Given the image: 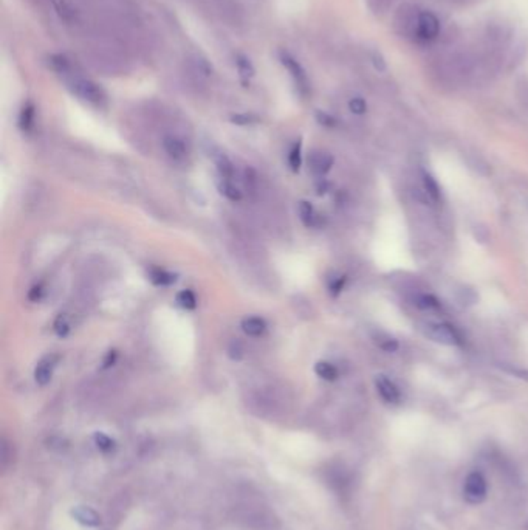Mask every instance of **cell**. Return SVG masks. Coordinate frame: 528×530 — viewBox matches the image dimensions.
Wrapping results in <instances>:
<instances>
[{"label":"cell","instance_id":"cell-33","mask_svg":"<svg viewBox=\"0 0 528 530\" xmlns=\"http://www.w3.org/2000/svg\"><path fill=\"white\" fill-rule=\"evenodd\" d=\"M42 295H44V288H42V286H34L30 290V293H28V300L33 302H38L42 298Z\"/></svg>","mask_w":528,"mask_h":530},{"label":"cell","instance_id":"cell-18","mask_svg":"<svg viewBox=\"0 0 528 530\" xmlns=\"http://www.w3.org/2000/svg\"><path fill=\"white\" fill-rule=\"evenodd\" d=\"M315 372H316V376L321 377L322 380H326V381H335L338 378V376H340V372H338L336 366L330 362H318L316 363L315 365Z\"/></svg>","mask_w":528,"mask_h":530},{"label":"cell","instance_id":"cell-23","mask_svg":"<svg viewBox=\"0 0 528 530\" xmlns=\"http://www.w3.org/2000/svg\"><path fill=\"white\" fill-rule=\"evenodd\" d=\"M177 302H179L180 307L186 309V310H193L197 306V298L191 290H183L177 295Z\"/></svg>","mask_w":528,"mask_h":530},{"label":"cell","instance_id":"cell-35","mask_svg":"<svg viewBox=\"0 0 528 530\" xmlns=\"http://www.w3.org/2000/svg\"><path fill=\"white\" fill-rule=\"evenodd\" d=\"M344 284H346V278H338L330 284V290H332L333 295H338L344 288Z\"/></svg>","mask_w":528,"mask_h":530},{"label":"cell","instance_id":"cell-22","mask_svg":"<svg viewBox=\"0 0 528 530\" xmlns=\"http://www.w3.org/2000/svg\"><path fill=\"white\" fill-rule=\"evenodd\" d=\"M417 307H420L421 310H440L442 309V304L440 301L435 298V296L432 295H421L417 298Z\"/></svg>","mask_w":528,"mask_h":530},{"label":"cell","instance_id":"cell-25","mask_svg":"<svg viewBox=\"0 0 528 530\" xmlns=\"http://www.w3.org/2000/svg\"><path fill=\"white\" fill-rule=\"evenodd\" d=\"M151 279L158 286H169L175 282V277L171 273H167L165 270H152L151 272Z\"/></svg>","mask_w":528,"mask_h":530},{"label":"cell","instance_id":"cell-13","mask_svg":"<svg viewBox=\"0 0 528 530\" xmlns=\"http://www.w3.org/2000/svg\"><path fill=\"white\" fill-rule=\"evenodd\" d=\"M242 330L248 337H260L266 330V323L259 316H248L242 321Z\"/></svg>","mask_w":528,"mask_h":530},{"label":"cell","instance_id":"cell-36","mask_svg":"<svg viewBox=\"0 0 528 530\" xmlns=\"http://www.w3.org/2000/svg\"><path fill=\"white\" fill-rule=\"evenodd\" d=\"M372 62H374L375 68H377V70H379V72H383V70L386 68L384 59L382 58V54H379V53H374V56H372Z\"/></svg>","mask_w":528,"mask_h":530},{"label":"cell","instance_id":"cell-3","mask_svg":"<svg viewBox=\"0 0 528 530\" xmlns=\"http://www.w3.org/2000/svg\"><path fill=\"white\" fill-rule=\"evenodd\" d=\"M487 479L482 475L481 471H473L469 473L467 480H465V499L468 501L469 504H478L487 498Z\"/></svg>","mask_w":528,"mask_h":530},{"label":"cell","instance_id":"cell-9","mask_svg":"<svg viewBox=\"0 0 528 530\" xmlns=\"http://www.w3.org/2000/svg\"><path fill=\"white\" fill-rule=\"evenodd\" d=\"M308 165H310V169H312V172L315 175L322 177V175H326L330 169H332L333 157L327 152L315 151V152L310 154Z\"/></svg>","mask_w":528,"mask_h":530},{"label":"cell","instance_id":"cell-27","mask_svg":"<svg viewBox=\"0 0 528 530\" xmlns=\"http://www.w3.org/2000/svg\"><path fill=\"white\" fill-rule=\"evenodd\" d=\"M70 329H72V326H70V321L66 315H59L58 318H56V321H54L56 335L61 338H66L70 334Z\"/></svg>","mask_w":528,"mask_h":530},{"label":"cell","instance_id":"cell-15","mask_svg":"<svg viewBox=\"0 0 528 530\" xmlns=\"http://www.w3.org/2000/svg\"><path fill=\"white\" fill-rule=\"evenodd\" d=\"M214 163L217 166V171L220 174V179L223 180H232L234 177V166H232L231 160L225 154H217L214 157Z\"/></svg>","mask_w":528,"mask_h":530},{"label":"cell","instance_id":"cell-34","mask_svg":"<svg viewBox=\"0 0 528 530\" xmlns=\"http://www.w3.org/2000/svg\"><path fill=\"white\" fill-rule=\"evenodd\" d=\"M318 122H319L321 124H324V126H327V127H333V126L336 124L335 118H333L332 115L324 114V112H318Z\"/></svg>","mask_w":528,"mask_h":530},{"label":"cell","instance_id":"cell-20","mask_svg":"<svg viewBox=\"0 0 528 530\" xmlns=\"http://www.w3.org/2000/svg\"><path fill=\"white\" fill-rule=\"evenodd\" d=\"M236 66L239 73L243 78V80H250V78L255 76V66H252L250 58H246L245 54H237L236 56Z\"/></svg>","mask_w":528,"mask_h":530},{"label":"cell","instance_id":"cell-16","mask_svg":"<svg viewBox=\"0 0 528 530\" xmlns=\"http://www.w3.org/2000/svg\"><path fill=\"white\" fill-rule=\"evenodd\" d=\"M374 343L378 346L379 349L384 351V352H397L400 344L397 341V338H393L392 335L386 334V332H377V334L374 335Z\"/></svg>","mask_w":528,"mask_h":530},{"label":"cell","instance_id":"cell-24","mask_svg":"<svg viewBox=\"0 0 528 530\" xmlns=\"http://www.w3.org/2000/svg\"><path fill=\"white\" fill-rule=\"evenodd\" d=\"M302 163V155H301V143H296L293 147L290 154H288V165H290L293 172H298L301 169Z\"/></svg>","mask_w":528,"mask_h":530},{"label":"cell","instance_id":"cell-12","mask_svg":"<svg viewBox=\"0 0 528 530\" xmlns=\"http://www.w3.org/2000/svg\"><path fill=\"white\" fill-rule=\"evenodd\" d=\"M298 213H299V219L302 221V223L306 225V227H316L319 222V214L316 213V209L313 208V205L310 202H306L302 200L299 202V208H298Z\"/></svg>","mask_w":528,"mask_h":530},{"label":"cell","instance_id":"cell-31","mask_svg":"<svg viewBox=\"0 0 528 530\" xmlns=\"http://www.w3.org/2000/svg\"><path fill=\"white\" fill-rule=\"evenodd\" d=\"M228 355H229L231 360H236V362H239V360H241L243 357L242 344L239 343V341H232L229 344V348H228Z\"/></svg>","mask_w":528,"mask_h":530},{"label":"cell","instance_id":"cell-32","mask_svg":"<svg viewBox=\"0 0 528 530\" xmlns=\"http://www.w3.org/2000/svg\"><path fill=\"white\" fill-rule=\"evenodd\" d=\"M231 122L234 123V124H239V126H248V124L256 123L257 119L255 117H252V115L243 114V115H234V117L231 118Z\"/></svg>","mask_w":528,"mask_h":530},{"label":"cell","instance_id":"cell-29","mask_svg":"<svg viewBox=\"0 0 528 530\" xmlns=\"http://www.w3.org/2000/svg\"><path fill=\"white\" fill-rule=\"evenodd\" d=\"M349 109H350L352 114L364 115L365 110H368V104H365L363 98L356 96V98H352V100L349 101Z\"/></svg>","mask_w":528,"mask_h":530},{"label":"cell","instance_id":"cell-2","mask_svg":"<svg viewBox=\"0 0 528 530\" xmlns=\"http://www.w3.org/2000/svg\"><path fill=\"white\" fill-rule=\"evenodd\" d=\"M417 10L412 8L411 5L400 6V10L395 16V30L405 38H417V28L420 14L415 13Z\"/></svg>","mask_w":528,"mask_h":530},{"label":"cell","instance_id":"cell-6","mask_svg":"<svg viewBox=\"0 0 528 530\" xmlns=\"http://www.w3.org/2000/svg\"><path fill=\"white\" fill-rule=\"evenodd\" d=\"M440 33V22L432 13H420L418 28H417V41L420 42H432L437 39Z\"/></svg>","mask_w":528,"mask_h":530},{"label":"cell","instance_id":"cell-8","mask_svg":"<svg viewBox=\"0 0 528 530\" xmlns=\"http://www.w3.org/2000/svg\"><path fill=\"white\" fill-rule=\"evenodd\" d=\"M375 386H377L379 397H382L386 404L398 405L401 402V394H400L398 386L393 383L391 378H387L386 376H378L375 378Z\"/></svg>","mask_w":528,"mask_h":530},{"label":"cell","instance_id":"cell-4","mask_svg":"<svg viewBox=\"0 0 528 530\" xmlns=\"http://www.w3.org/2000/svg\"><path fill=\"white\" fill-rule=\"evenodd\" d=\"M72 89L77 96H81L82 100H86L91 104L100 105L104 103L105 95L103 89L90 80H84V78H75L72 81Z\"/></svg>","mask_w":528,"mask_h":530},{"label":"cell","instance_id":"cell-37","mask_svg":"<svg viewBox=\"0 0 528 530\" xmlns=\"http://www.w3.org/2000/svg\"><path fill=\"white\" fill-rule=\"evenodd\" d=\"M116 355H118V353L115 351H110L107 353V355H105V358H104V363H103L104 367H109V366L114 365L116 362Z\"/></svg>","mask_w":528,"mask_h":530},{"label":"cell","instance_id":"cell-26","mask_svg":"<svg viewBox=\"0 0 528 530\" xmlns=\"http://www.w3.org/2000/svg\"><path fill=\"white\" fill-rule=\"evenodd\" d=\"M506 374H510V376L516 377V378H520L524 381H528V369H525V367H516L513 365H505V363H499L497 365Z\"/></svg>","mask_w":528,"mask_h":530},{"label":"cell","instance_id":"cell-17","mask_svg":"<svg viewBox=\"0 0 528 530\" xmlns=\"http://www.w3.org/2000/svg\"><path fill=\"white\" fill-rule=\"evenodd\" d=\"M34 119H36V110L31 103H27L19 115V126L24 132H30L34 126Z\"/></svg>","mask_w":528,"mask_h":530},{"label":"cell","instance_id":"cell-21","mask_svg":"<svg viewBox=\"0 0 528 530\" xmlns=\"http://www.w3.org/2000/svg\"><path fill=\"white\" fill-rule=\"evenodd\" d=\"M52 3L54 6L56 13L59 14V17L62 20H67V22H70V20L75 19V10L72 8V6H70L67 0H52Z\"/></svg>","mask_w":528,"mask_h":530},{"label":"cell","instance_id":"cell-11","mask_svg":"<svg viewBox=\"0 0 528 530\" xmlns=\"http://www.w3.org/2000/svg\"><path fill=\"white\" fill-rule=\"evenodd\" d=\"M163 147L169 157H172L174 160H180L185 157V154H186V147H185V143H183V140L174 135H166L163 138Z\"/></svg>","mask_w":528,"mask_h":530},{"label":"cell","instance_id":"cell-10","mask_svg":"<svg viewBox=\"0 0 528 530\" xmlns=\"http://www.w3.org/2000/svg\"><path fill=\"white\" fill-rule=\"evenodd\" d=\"M72 517L75 521L80 522V524L86 526V527H98L101 524V517L100 513L93 510L91 507L87 506H76L72 508Z\"/></svg>","mask_w":528,"mask_h":530},{"label":"cell","instance_id":"cell-30","mask_svg":"<svg viewBox=\"0 0 528 530\" xmlns=\"http://www.w3.org/2000/svg\"><path fill=\"white\" fill-rule=\"evenodd\" d=\"M52 66L58 70L59 73H67L70 70V64L68 61L64 58V56H53L52 58Z\"/></svg>","mask_w":528,"mask_h":530},{"label":"cell","instance_id":"cell-7","mask_svg":"<svg viewBox=\"0 0 528 530\" xmlns=\"http://www.w3.org/2000/svg\"><path fill=\"white\" fill-rule=\"evenodd\" d=\"M59 363V355L56 353H50L40 360L38 363L36 369H34V380L39 386H45L50 383V380L53 378V372L56 369V366Z\"/></svg>","mask_w":528,"mask_h":530},{"label":"cell","instance_id":"cell-14","mask_svg":"<svg viewBox=\"0 0 528 530\" xmlns=\"http://www.w3.org/2000/svg\"><path fill=\"white\" fill-rule=\"evenodd\" d=\"M421 182H423L425 193L428 194L429 199L437 203L442 199V191H440V185L437 183V180H435L428 171H421Z\"/></svg>","mask_w":528,"mask_h":530},{"label":"cell","instance_id":"cell-19","mask_svg":"<svg viewBox=\"0 0 528 530\" xmlns=\"http://www.w3.org/2000/svg\"><path fill=\"white\" fill-rule=\"evenodd\" d=\"M219 191L220 194L227 197L231 202H239L242 199V191L239 189L236 185H232L231 180H223L220 179L219 182Z\"/></svg>","mask_w":528,"mask_h":530},{"label":"cell","instance_id":"cell-28","mask_svg":"<svg viewBox=\"0 0 528 530\" xmlns=\"http://www.w3.org/2000/svg\"><path fill=\"white\" fill-rule=\"evenodd\" d=\"M93 439H95L96 447L103 451H112L115 447L114 439H110V437L104 433H95Z\"/></svg>","mask_w":528,"mask_h":530},{"label":"cell","instance_id":"cell-1","mask_svg":"<svg viewBox=\"0 0 528 530\" xmlns=\"http://www.w3.org/2000/svg\"><path fill=\"white\" fill-rule=\"evenodd\" d=\"M420 330L428 340L443 346H460L462 335L453 324L448 323H421Z\"/></svg>","mask_w":528,"mask_h":530},{"label":"cell","instance_id":"cell-5","mask_svg":"<svg viewBox=\"0 0 528 530\" xmlns=\"http://www.w3.org/2000/svg\"><path fill=\"white\" fill-rule=\"evenodd\" d=\"M280 62H282V66L288 70V72H290L293 81H294V84H296V87L299 89L301 94L306 95L310 89L306 70L302 68L301 64L294 59L290 53H287V52L280 53Z\"/></svg>","mask_w":528,"mask_h":530}]
</instances>
